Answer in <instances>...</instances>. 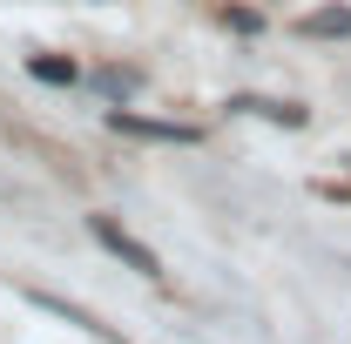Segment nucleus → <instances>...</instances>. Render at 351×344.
Here are the masks:
<instances>
[{
    "label": "nucleus",
    "mask_w": 351,
    "mask_h": 344,
    "mask_svg": "<svg viewBox=\"0 0 351 344\" xmlns=\"http://www.w3.org/2000/svg\"><path fill=\"white\" fill-rule=\"evenodd\" d=\"M108 129L135 135V142H176V149L203 142V129H189V122H156V115H135V108H108Z\"/></svg>",
    "instance_id": "f257e3e1"
},
{
    "label": "nucleus",
    "mask_w": 351,
    "mask_h": 344,
    "mask_svg": "<svg viewBox=\"0 0 351 344\" xmlns=\"http://www.w3.org/2000/svg\"><path fill=\"white\" fill-rule=\"evenodd\" d=\"M88 230H95V243H101L108 257H122L129 270H142V277H162L156 250H149V243H135V236L122 230V223H115V216H88Z\"/></svg>",
    "instance_id": "f03ea898"
},
{
    "label": "nucleus",
    "mask_w": 351,
    "mask_h": 344,
    "mask_svg": "<svg viewBox=\"0 0 351 344\" xmlns=\"http://www.w3.org/2000/svg\"><path fill=\"white\" fill-rule=\"evenodd\" d=\"M298 34H311V41H345L351 34V7H317V14L298 21Z\"/></svg>",
    "instance_id": "7ed1b4c3"
},
{
    "label": "nucleus",
    "mask_w": 351,
    "mask_h": 344,
    "mask_svg": "<svg viewBox=\"0 0 351 344\" xmlns=\"http://www.w3.org/2000/svg\"><path fill=\"white\" fill-rule=\"evenodd\" d=\"M230 108H243V115H263V122H284V129H304V122H311L298 101H257V95H237Z\"/></svg>",
    "instance_id": "20e7f679"
},
{
    "label": "nucleus",
    "mask_w": 351,
    "mask_h": 344,
    "mask_svg": "<svg viewBox=\"0 0 351 344\" xmlns=\"http://www.w3.org/2000/svg\"><path fill=\"white\" fill-rule=\"evenodd\" d=\"M27 75L47 82V88H75V82H82V68H75V61H61V54H34V61H27Z\"/></svg>",
    "instance_id": "39448f33"
},
{
    "label": "nucleus",
    "mask_w": 351,
    "mask_h": 344,
    "mask_svg": "<svg viewBox=\"0 0 351 344\" xmlns=\"http://www.w3.org/2000/svg\"><path fill=\"white\" fill-rule=\"evenodd\" d=\"M101 88H108V95H129V88H135V75H122V68H108V75H101Z\"/></svg>",
    "instance_id": "423d86ee"
}]
</instances>
